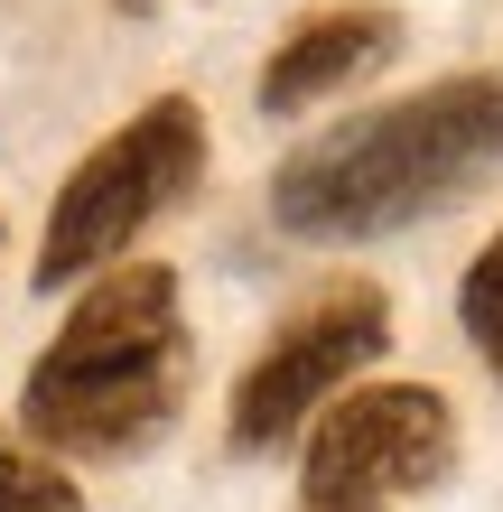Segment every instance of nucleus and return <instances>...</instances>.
Instances as JSON below:
<instances>
[{"instance_id":"obj_1","label":"nucleus","mask_w":503,"mask_h":512,"mask_svg":"<svg viewBox=\"0 0 503 512\" xmlns=\"http://www.w3.org/2000/svg\"><path fill=\"white\" fill-rule=\"evenodd\" d=\"M485 168H503V75H448L289 149L271 177V215L299 243H373L429 224Z\"/></svg>"},{"instance_id":"obj_2","label":"nucleus","mask_w":503,"mask_h":512,"mask_svg":"<svg viewBox=\"0 0 503 512\" xmlns=\"http://www.w3.org/2000/svg\"><path fill=\"white\" fill-rule=\"evenodd\" d=\"M187 401V317L168 261H112L19 382V429L47 457H140Z\"/></svg>"},{"instance_id":"obj_3","label":"nucleus","mask_w":503,"mask_h":512,"mask_svg":"<svg viewBox=\"0 0 503 512\" xmlns=\"http://www.w3.org/2000/svg\"><path fill=\"white\" fill-rule=\"evenodd\" d=\"M205 177V112L187 94H159L140 103L103 149H84L75 177L56 187V215H47V243H38V289H75L112 270L140 233H150L168 205H187Z\"/></svg>"},{"instance_id":"obj_4","label":"nucleus","mask_w":503,"mask_h":512,"mask_svg":"<svg viewBox=\"0 0 503 512\" xmlns=\"http://www.w3.org/2000/svg\"><path fill=\"white\" fill-rule=\"evenodd\" d=\"M392 345V298L373 280H336L317 289L299 317L280 326L271 345H261V364L233 382V410H224V438L243 447V457H271L308 429L317 410L336 401V391L373 364V354Z\"/></svg>"},{"instance_id":"obj_5","label":"nucleus","mask_w":503,"mask_h":512,"mask_svg":"<svg viewBox=\"0 0 503 512\" xmlns=\"http://www.w3.org/2000/svg\"><path fill=\"white\" fill-rule=\"evenodd\" d=\"M457 466V419L429 382H364L308 419V457L299 485L308 503H354V512H392L401 494H429Z\"/></svg>"},{"instance_id":"obj_6","label":"nucleus","mask_w":503,"mask_h":512,"mask_svg":"<svg viewBox=\"0 0 503 512\" xmlns=\"http://www.w3.org/2000/svg\"><path fill=\"white\" fill-rule=\"evenodd\" d=\"M392 47H401V19H392V10H327V19H299V28L271 47V66H261V112H308V103H327V94H345L354 75H373Z\"/></svg>"},{"instance_id":"obj_7","label":"nucleus","mask_w":503,"mask_h":512,"mask_svg":"<svg viewBox=\"0 0 503 512\" xmlns=\"http://www.w3.org/2000/svg\"><path fill=\"white\" fill-rule=\"evenodd\" d=\"M457 326H466V345L485 354V373L503 382V233L466 261V280H457Z\"/></svg>"},{"instance_id":"obj_8","label":"nucleus","mask_w":503,"mask_h":512,"mask_svg":"<svg viewBox=\"0 0 503 512\" xmlns=\"http://www.w3.org/2000/svg\"><path fill=\"white\" fill-rule=\"evenodd\" d=\"M0 512H84V485L56 457H28L0 438Z\"/></svg>"},{"instance_id":"obj_9","label":"nucleus","mask_w":503,"mask_h":512,"mask_svg":"<svg viewBox=\"0 0 503 512\" xmlns=\"http://www.w3.org/2000/svg\"><path fill=\"white\" fill-rule=\"evenodd\" d=\"M308 512H354V503H308Z\"/></svg>"},{"instance_id":"obj_10","label":"nucleus","mask_w":503,"mask_h":512,"mask_svg":"<svg viewBox=\"0 0 503 512\" xmlns=\"http://www.w3.org/2000/svg\"><path fill=\"white\" fill-rule=\"evenodd\" d=\"M131 10H140V0H131Z\"/></svg>"}]
</instances>
